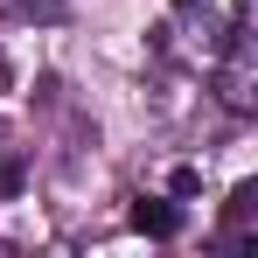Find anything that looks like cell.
<instances>
[{
  "mask_svg": "<svg viewBox=\"0 0 258 258\" xmlns=\"http://www.w3.org/2000/svg\"><path fill=\"white\" fill-rule=\"evenodd\" d=\"M0 7H7V14H56L63 0H0Z\"/></svg>",
  "mask_w": 258,
  "mask_h": 258,
  "instance_id": "3",
  "label": "cell"
},
{
  "mask_svg": "<svg viewBox=\"0 0 258 258\" xmlns=\"http://www.w3.org/2000/svg\"><path fill=\"white\" fill-rule=\"evenodd\" d=\"M14 181H21V168L7 161V140H0V188H14Z\"/></svg>",
  "mask_w": 258,
  "mask_h": 258,
  "instance_id": "4",
  "label": "cell"
},
{
  "mask_svg": "<svg viewBox=\"0 0 258 258\" xmlns=\"http://www.w3.org/2000/svg\"><path fill=\"white\" fill-rule=\"evenodd\" d=\"M174 14L196 28V42L210 49V56L244 35V0H174Z\"/></svg>",
  "mask_w": 258,
  "mask_h": 258,
  "instance_id": "1",
  "label": "cell"
},
{
  "mask_svg": "<svg viewBox=\"0 0 258 258\" xmlns=\"http://www.w3.org/2000/svg\"><path fill=\"white\" fill-rule=\"evenodd\" d=\"M133 223H140L147 237H174V230H181V210H174V203H161V196H147V203L133 210Z\"/></svg>",
  "mask_w": 258,
  "mask_h": 258,
  "instance_id": "2",
  "label": "cell"
}]
</instances>
